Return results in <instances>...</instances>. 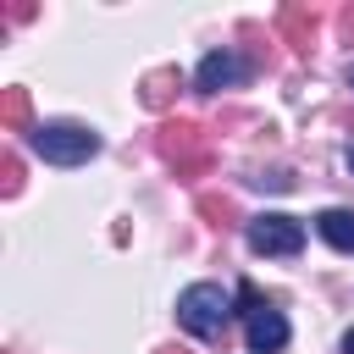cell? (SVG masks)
Here are the masks:
<instances>
[{"mask_svg":"<svg viewBox=\"0 0 354 354\" xmlns=\"http://www.w3.org/2000/svg\"><path fill=\"white\" fill-rule=\"evenodd\" d=\"M28 138H33L39 160H50V166H83L88 155H100V133L77 127V122H39Z\"/></svg>","mask_w":354,"mask_h":354,"instance_id":"obj_1","label":"cell"},{"mask_svg":"<svg viewBox=\"0 0 354 354\" xmlns=\"http://www.w3.org/2000/svg\"><path fill=\"white\" fill-rule=\"evenodd\" d=\"M227 315H232V293L216 288V282H194V288H183V299H177V321H183L194 337H221Z\"/></svg>","mask_w":354,"mask_h":354,"instance_id":"obj_2","label":"cell"},{"mask_svg":"<svg viewBox=\"0 0 354 354\" xmlns=\"http://www.w3.org/2000/svg\"><path fill=\"white\" fill-rule=\"evenodd\" d=\"M249 249L254 254H299L304 249V221L282 216V210H266V216L249 221Z\"/></svg>","mask_w":354,"mask_h":354,"instance_id":"obj_3","label":"cell"},{"mask_svg":"<svg viewBox=\"0 0 354 354\" xmlns=\"http://www.w3.org/2000/svg\"><path fill=\"white\" fill-rule=\"evenodd\" d=\"M160 155L177 160V171H205V166H210L205 127H199V122H166V127H160Z\"/></svg>","mask_w":354,"mask_h":354,"instance_id":"obj_4","label":"cell"},{"mask_svg":"<svg viewBox=\"0 0 354 354\" xmlns=\"http://www.w3.org/2000/svg\"><path fill=\"white\" fill-rule=\"evenodd\" d=\"M243 77V61L232 55V50H210L205 61H199V72H194V88L199 94H221V88H232Z\"/></svg>","mask_w":354,"mask_h":354,"instance_id":"obj_5","label":"cell"},{"mask_svg":"<svg viewBox=\"0 0 354 354\" xmlns=\"http://www.w3.org/2000/svg\"><path fill=\"white\" fill-rule=\"evenodd\" d=\"M243 332H249V348H254V354H277V348L288 343V321H282V310H271V304H260Z\"/></svg>","mask_w":354,"mask_h":354,"instance_id":"obj_6","label":"cell"},{"mask_svg":"<svg viewBox=\"0 0 354 354\" xmlns=\"http://www.w3.org/2000/svg\"><path fill=\"white\" fill-rule=\"evenodd\" d=\"M315 232H321L337 254H354V210H337V205L321 210V216H315Z\"/></svg>","mask_w":354,"mask_h":354,"instance_id":"obj_7","label":"cell"},{"mask_svg":"<svg viewBox=\"0 0 354 354\" xmlns=\"http://www.w3.org/2000/svg\"><path fill=\"white\" fill-rule=\"evenodd\" d=\"M28 116H33V105H28V88H6V94H0V122L17 133V127H28Z\"/></svg>","mask_w":354,"mask_h":354,"instance_id":"obj_8","label":"cell"},{"mask_svg":"<svg viewBox=\"0 0 354 354\" xmlns=\"http://www.w3.org/2000/svg\"><path fill=\"white\" fill-rule=\"evenodd\" d=\"M171 88H177V72H171V66L149 72V77H144V105H149V111H160V105L171 100Z\"/></svg>","mask_w":354,"mask_h":354,"instance_id":"obj_9","label":"cell"},{"mask_svg":"<svg viewBox=\"0 0 354 354\" xmlns=\"http://www.w3.org/2000/svg\"><path fill=\"white\" fill-rule=\"evenodd\" d=\"M282 28L293 33V44H310V33H315V11H304V6H288V11H282Z\"/></svg>","mask_w":354,"mask_h":354,"instance_id":"obj_10","label":"cell"},{"mask_svg":"<svg viewBox=\"0 0 354 354\" xmlns=\"http://www.w3.org/2000/svg\"><path fill=\"white\" fill-rule=\"evenodd\" d=\"M0 177H6V194H17V188H22V160L6 155V160H0Z\"/></svg>","mask_w":354,"mask_h":354,"instance_id":"obj_11","label":"cell"},{"mask_svg":"<svg viewBox=\"0 0 354 354\" xmlns=\"http://www.w3.org/2000/svg\"><path fill=\"white\" fill-rule=\"evenodd\" d=\"M199 210H205V216H216V227H221V221L232 216V199H216V194H205V199H199Z\"/></svg>","mask_w":354,"mask_h":354,"instance_id":"obj_12","label":"cell"},{"mask_svg":"<svg viewBox=\"0 0 354 354\" xmlns=\"http://www.w3.org/2000/svg\"><path fill=\"white\" fill-rule=\"evenodd\" d=\"M343 354H354V326H348V337H343Z\"/></svg>","mask_w":354,"mask_h":354,"instance_id":"obj_13","label":"cell"},{"mask_svg":"<svg viewBox=\"0 0 354 354\" xmlns=\"http://www.w3.org/2000/svg\"><path fill=\"white\" fill-rule=\"evenodd\" d=\"M348 171H354V144H348Z\"/></svg>","mask_w":354,"mask_h":354,"instance_id":"obj_14","label":"cell"},{"mask_svg":"<svg viewBox=\"0 0 354 354\" xmlns=\"http://www.w3.org/2000/svg\"><path fill=\"white\" fill-rule=\"evenodd\" d=\"M160 354H188V348H160Z\"/></svg>","mask_w":354,"mask_h":354,"instance_id":"obj_15","label":"cell"},{"mask_svg":"<svg viewBox=\"0 0 354 354\" xmlns=\"http://www.w3.org/2000/svg\"><path fill=\"white\" fill-rule=\"evenodd\" d=\"M348 88H354V66H348Z\"/></svg>","mask_w":354,"mask_h":354,"instance_id":"obj_16","label":"cell"}]
</instances>
